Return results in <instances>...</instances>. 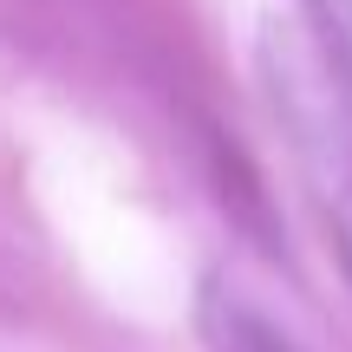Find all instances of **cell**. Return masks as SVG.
Instances as JSON below:
<instances>
[{"label": "cell", "instance_id": "obj_1", "mask_svg": "<svg viewBox=\"0 0 352 352\" xmlns=\"http://www.w3.org/2000/svg\"><path fill=\"white\" fill-rule=\"evenodd\" d=\"M196 327H202V346L209 352H300L261 307H248L235 287H222V280H209V294H202V307H196Z\"/></svg>", "mask_w": 352, "mask_h": 352}, {"label": "cell", "instance_id": "obj_2", "mask_svg": "<svg viewBox=\"0 0 352 352\" xmlns=\"http://www.w3.org/2000/svg\"><path fill=\"white\" fill-rule=\"evenodd\" d=\"M307 13H314V26L327 33V52L352 72V0H307Z\"/></svg>", "mask_w": 352, "mask_h": 352}]
</instances>
